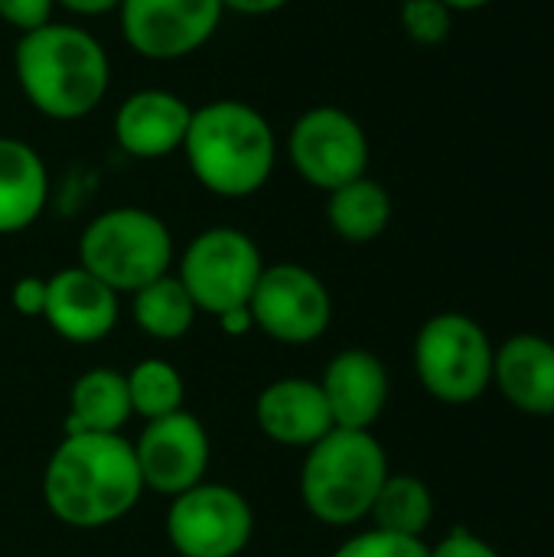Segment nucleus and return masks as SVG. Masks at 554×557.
<instances>
[{
	"label": "nucleus",
	"instance_id": "obj_1",
	"mask_svg": "<svg viewBox=\"0 0 554 557\" xmlns=\"http://www.w3.org/2000/svg\"><path fill=\"white\" fill-rule=\"evenodd\" d=\"M144 496L134 444L121 434H65L42 473L46 509L72 529L124 519Z\"/></svg>",
	"mask_w": 554,
	"mask_h": 557
},
{
	"label": "nucleus",
	"instance_id": "obj_2",
	"mask_svg": "<svg viewBox=\"0 0 554 557\" xmlns=\"http://www.w3.org/2000/svg\"><path fill=\"white\" fill-rule=\"evenodd\" d=\"M13 72L23 98L52 121L88 117L111 85L104 46L88 29L52 20L20 33Z\"/></svg>",
	"mask_w": 554,
	"mask_h": 557
},
{
	"label": "nucleus",
	"instance_id": "obj_3",
	"mask_svg": "<svg viewBox=\"0 0 554 557\" xmlns=\"http://www.w3.org/2000/svg\"><path fill=\"white\" fill-rule=\"evenodd\" d=\"M183 153L202 189L222 199H245L271 180L278 140L271 121L255 104L216 98L193 108Z\"/></svg>",
	"mask_w": 554,
	"mask_h": 557
},
{
	"label": "nucleus",
	"instance_id": "obj_4",
	"mask_svg": "<svg viewBox=\"0 0 554 557\" xmlns=\"http://www.w3.org/2000/svg\"><path fill=\"white\" fill-rule=\"evenodd\" d=\"M389 473L385 447L372 431L333 428L323 441L307 447L300 499L323 525H356L369 519Z\"/></svg>",
	"mask_w": 554,
	"mask_h": 557
},
{
	"label": "nucleus",
	"instance_id": "obj_5",
	"mask_svg": "<svg viewBox=\"0 0 554 557\" xmlns=\"http://www.w3.org/2000/svg\"><path fill=\"white\" fill-rule=\"evenodd\" d=\"M78 264L114 294H134L170 274L173 235L167 222L137 206L95 215L78 238Z\"/></svg>",
	"mask_w": 554,
	"mask_h": 557
},
{
	"label": "nucleus",
	"instance_id": "obj_6",
	"mask_svg": "<svg viewBox=\"0 0 554 557\" xmlns=\"http://www.w3.org/2000/svg\"><path fill=\"white\" fill-rule=\"evenodd\" d=\"M493 339L467 313H438L415 336V375L434 401L473 405L493 385Z\"/></svg>",
	"mask_w": 554,
	"mask_h": 557
},
{
	"label": "nucleus",
	"instance_id": "obj_7",
	"mask_svg": "<svg viewBox=\"0 0 554 557\" xmlns=\"http://www.w3.org/2000/svg\"><path fill=\"white\" fill-rule=\"evenodd\" d=\"M264 271L258 245L232 225L199 232L180 258V284L199 313L232 317L248 310L255 284Z\"/></svg>",
	"mask_w": 554,
	"mask_h": 557
},
{
	"label": "nucleus",
	"instance_id": "obj_8",
	"mask_svg": "<svg viewBox=\"0 0 554 557\" xmlns=\"http://www.w3.org/2000/svg\"><path fill=\"white\" fill-rule=\"evenodd\" d=\"M255 532L248 499L222 483H199L173 496L167 509V539L180 557H238Z\"/></svg>",
	"mask_w": 554,
	"mask_h": 557
},
{
	"label": "nucleus",
	"instance_id": "obj_9",
	"mask_svg": "<svg viewBox=\"0 0 554 557\" xmlns=\"http://www.w3.org/2000/svg\"><path fill=\"white\" fill-rule=\"evenodd\" d=\"M287 153L297 176L323 193H333L369 170V137L362 124L336 104L304 111L291 127Z\"/></svg>",
	"mask_w": 554,
	"mask_h": 557
},
{
	"label": "nucleus",
	"instance_id": "obj_10",
	"mask_svg": "<svg viewBox=\"0 0 554 557\" xmlns=\"http://www.w3.org/2000/svg\"><path fill=\"white\" fill-rule=\"evenodd\" d=\"M248 320L274 343H317L333 320L327 284L304 264H264L248 300Z\"/></svg>",
	"mask_w": 554,
	"mask_h": 557
},
{
	"label": "nucleus",
	"instance_id": "obj_11",
	"mask_svg": "<svg viewBox=\"0 0 554 557\" xmlns=\"http://www.w3.org/2000/svg\"><path fill=\"white\" fill-rule=\"evenodd\" d=\"M222 13V0H121L118 7L124 42L150 62H173L202 49Z\"/></svg>",
	"mask_w": 554,
	"mask_h": 557
},
{
	"label": "nucleus",
	"instance_id": "obj_12",
	"mask_svg": "<svg viewBox=\"0 0 554 557\" xmlns=\"http://www.w3.org/2000/svg\"><path fill=\"white\" fill-rule=\"evenodd\" d=\"M137 470L144 490L160 496H180L206 480L212 444L202 421L189 411H176L157 421H147L134 444Z\"/></svg>",
	"mask_w": 554,
	"mask_h": 557
},
{
	"label": "nucleus",
	"instance_id": "obj_13",
	"mask_svg": "<svg viewBox=\"0 0 554 557\" xmlns=\"http://www.w3.org/2000/svg\"><path fill=\"white\" fill-rule=\"evenodd\" d=\"M193 108L167 88H140L114 111V140L134 160H160L183 150Z\"/></svg>",
	"mask_w": 554,
	"mask_h": 557
},
{
	"label": "nucleus",
	"instance_id": "obj_14",
	"mask_svg": "<svg viewBox=\"0 0 554 557\" xmlns=\"http://www.w3.org/2000/svg\"><path fill=\"white\" fill-rule=\"evenodd\" d=\"M118 294L95 274L78 268H62L46 281L42 320L52 333L69 343H98L118 326Z\"/></svg>",
	"mask_w": 554,
	"mask_h": 557
},
{
	"label": "nucleus",
	"instance_id": "obj_15",
	"mask_svg": "<svg viewBox=\"0 0 554 557\" xmlns=\"http://www.w3.org/2000/svg\"><path fill=\"white\" fill-rule=\"evenodd\" d=\"M336 428L369 431L389 401V369L369 349H343L320 375Z\"/></svg>",
	"mask_w": 554,
	"mask_h": 557
},
{
	"label": "nucleus",
	"instance_id": "obj_16",
	"mask_svg": "<svg viewBox=\"0 0 554 557\" xmlns=\"http://www.w3.org/2000/svg\"><path fill=\"white\" fill-rule=\"evenodd\" d=\"M258 431L281 447H313L336 424L317 379H278L255 401Z\"/></svg>",
	"mask_w": 554,
	"mask_h": 557
},
{
	"label": "nucleus",
	"instance_id": "obj_17",
	"mask_svg": "<svg viewBox=\"0 0 554 557\" xmlns=\"http://www.w3.org/2000/svg\"><path fill=\"white\" fill-rule=\"evenodd\" d=\"M493 385L522 414H554V343L539 333H516L493 352Z\"/></svg>",
	"mask_w": 554,
	"mask_h": 557
},
{
	"label": "nucleus",
	"instance_id": "obj_18",
	"mask_svg": "<svg viewBox=\"0 0 554 557\" xmlns=\"http://www.w3.org/2000/svg\"><path fill=\"white\" fill-rule=\"evenodd\" d=\"M49 199V173L36 147L0 137V235L29 228Z\"/></svg>",
	"mask_w": 554,
	"mask_h": 557
},
{
	"label": "nucleus",
	"instance_id": "obj_19",
	"mask_svg": "<svg viewBox=\"0 0 554 557\" xmlns=\"http://www.w3.org/2000/svg\"><path fill=\"white\" fill-rule=\"evenodd\" d=\"M131 418L127 382L114 369H88L69 392L65 434H121Z\"/></svg>",
	"mask_w": 554,
	"mask_h": 557
},
{
	"label": "nucleus",
	"instance_id": "obj_20",
	"mask_svg": "<svg viewBox=\"0 0 554 557\" xmlns=\"http://www.w3.org/2000/svg\"><path fill=\"white\" fill-rule=\"evenodd\" d=\"M327 222L343 242H376L392 222V196L382 183L359 176L327 193Z\"/></svg>",
	"mask_w": 554,
	"mask_h": 557
},
{
	"label": "nucleus",
	"instance_id": "obj_21",
	"mask_svg": "<svg viewBox=\"0 0 554 557\" xmlns=\"http://www.w3.org/2000/svg\"><path fill=\"white\" fill-rule=\"evenodd\" d=\"M369 519L379 532L405 535V539H424V532L434 522V496L424 480L411 473H389L382 483Z\"/></svg>",
	"mask_w": 554,
	"mask_h": 557
},
{
	"label": "nucleus",
	"instance_id": "obj_22",
	"mask_svg": "<svg viewBox=\"0 0 554 557\" xmlns=\"http://www.w3.org/2000/svg\"><path fill=\"white\" fill-rule=\"evenodd\" d=\"M131 297H134V323L150 339H160V343H173L186 336L199 313L176 274H163L144 284L140 290H134Z\"/></svg>",
	"mask_w": 554,
	"mask_h": 557
},
{
	"label": "nucleus",
	"instance_id": "obj_23",
	"mask_svg": "<svg viewBox=\"0 0 554 557\" xmlns=\"http://www.w3.org/2000/svg\"><path fill=\"white\" fill-rule=\"evenodd\" d=\"M127 398H131V414L144 418V421H157L167 414L183 411V398H186V385L176 366H170L167 359H144L137 362L127 375Z\"/></svg>",
	"mask_w": 554,
	"mask_h": 557
},
{
	"label": "nucleus",
	"instance_id": "obj_24",
	"mask_svg": "<svg viewBox=\"0 0 554 557\" xmlns=\"http://www.w3.org/2000/svg\"><path fill=\"white\" fill-rule=\"evenodd\" d=\"M424 539H405V535H392V532H359L353 539H346L333 557H428Z\"/></svg>",
	"mask_w": 554,
	"mask_h": 557
},
{
	"label": "nucleus",
	"instance_id": "obj_25",
	"mask_svg": "<svg viewBox=\"0 0 554 557\" xmlns=\"http://www.w3.org/2000/svg\"><path fill=\"white\" fill-rule=\"evenodd\" d=\"M454 10L441 0H405L402 7V26L418 46H438L451 33Z\"/></svg>",
	"mask_w": 554,
	"mask_h": 557
},
{
	"label": "nucleus",
	"instance_id": "obj_26",
	"mask_svg": "<svg viewBox=\"0 0 554 557\" xmlns=\"http://www.w3.org/2000/svg\"><path fill=\"white\" fill-rule=\"evenodd\" d=\"M56 0H0V20L20 33H29L52 20Z\"/></svg>",
	"mask_w": 554,
	"mask_h": 557
},
{
	"label": "nucleus",
	"instance_id": "obj_27",
	"mask_svg": "<svg viewBox=\"0 0 554 557\" xmlns=\"http://www.w3.org/2000/svg\"><path fill=\"white\" fill-rule=\"evenodd\" d=\"M428 557H503L487 539L473 535L470 529H454L451 535H444Z\"/></svg>",
	"mask_w": 554,
	"mask_h": 557
},
{
	"label": "nucleus",
	"instance_id": "obj_28",
	"mask_svg": "<svg viewBox=\"0 0 554 557\" xmlns=\"http://www.w3.org/2000/svg\"><path fill=\"white\" fill-rule=\"evenodd\" d=\"M13 307L23 317H42L46 307V281L42 277H20L13 284Z\"/></svg>",
	"mask_w": 554,
	"mask_h": 557
},
{
	"label": "nucleus",
	"instance_id": "obj_29",
	"mask_svg": "<svg viewBox=\"0 0 554 557\" xmlns=\"http://www.w3.org/2000/svg\"><path fill=\"white\" fill-rule=\"evenodd\" d=\"M291 0H222L225 10L232 13H245V16H268L278 13L281 7H287Z\"/></svg>",
	"mask_w": 554,
	"mask_h": 557
},
{
	"label": "nucleus",
	"instance_id": "obj_30",
	"mask_svg": "<svg viewBox=\"0 0 554 557\" xmlns=\"http://www.w3.org/2000/svg\"><path fill=\"white\" fill-rule=\"evenodd\" d=\"M56 7L75 13V16H101L121 7V0H56Z\"/></svg>",
	"mask_w": 554,
	"mask_h": 557
},
{
	"label": "nucleus",
	"instance_id": "obj_31",
	"mask_svg": "<svg viewBox=\"0 0 554 557\" xmlns=\"http://www.w3.org/2000/svg\"><path fill=\"white\" fill-rule=\"evenodd\" d=\"M444 7H451L454 13H470V10H480V7H487V3H493V0H441Z\"/></svg>",
	"mask_w": 554,
	"mask_h": 557
}]
</instances>
